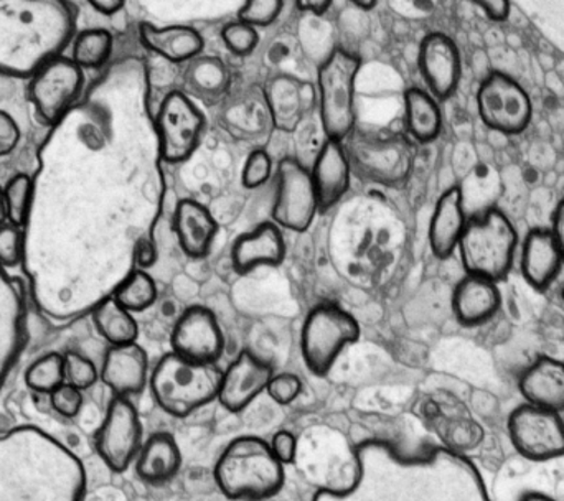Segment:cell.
Here are the masks:
<instances>
[{
	"instance_id": "obj_1",
	"label": "cell",
	"mask_w": 564,
	"mask_h": 501,
	"mask_svg": "<svg viewBox=\"0 0 564 501\" xmlns=\"http://www.w3.org/2000/svg\"><path fill=\"white\" fill-rule=\"evenodd\" d=\"M99 78L50 126L36 154L33 200L23 225V274L36 311L69 324L119 285L112 272V111Z\"/></svg>"
},
{
	"instance_id": "obj_2",
	"label": "cell",
	"mask_w": 564,
	"mask_h": 501,
	"mask_svg": "<svg viewBox=\"0 0 564 501\" xmlns=\"http://www.w3.org/2000/svg\"><path fill=\"white\" fill-rule=\"evenodd\" d=\"M354 479L321 489L312 501H492L477 467L449 447L406 456L387 440H365L354 453Z\"/></svg>"
},
{
	"instance_id": "obj_3",
	"label": "cell",
	"mask_w": 564,
	"mask_h": 501,
	"mask_svg": "<svg viewBox=\"0 0 564 501\" xmlns=\"http://www.w3.org/2000/svg\"><path fill=\"white\" fill-rule=\"evenodd\" d=\"M82 460L39 427L0 436V501H83Z\"/></svg>"
},
{
	"instance_id": "obj_4",
	"label": "cell",
	"mask_w": 564,
	"mask_h": 501,
	"mask_svg": "<svg viewBox=\"0 0 564 501\" xmlns=\"http://www.w3.org/2000/svg\"><path fill=\"white\" fill-rule=\"evenodd\" d=\"M69 0H0V75L32 78L76 35Z\"/></svg>"
},
{
	"instance_id": "obj_5",
	"label": "cell",
	"mask_w": 564,
	"mask_h": 501,
	"mask_svg": "<svg viewBox=\"0 0 564 501\" xmlns=\"http://www.w3.org/2000/svg\"><path fill=\"white\" fill-rule=\"evenodd\" d=\"M284 467L267 440L243 436L225 447L214 477L227 500L264 501L276 497L284 487Z\"/></svg>"
},
{
	"instance_id": "obj_6",
	"label": "cell",
	"mask_w": 564,
	"mask_h": 501,
	"mask_svg": "<svg viewBox=\"0 0 564 501\" xmlns=\"http://www.w3.org/2000/svg\"><path fill=\"white\" fill-rule=\"evenodd\" d=\"M224 370L217 363H198L181 355H164L151 374L155 403L174 417H187L218 400Z\"/></svg>"
},
{
	"instance_id": "obj_7",
	"label": "cell",
	"mask_w": 564,
	"mask_h": 501,
	"mask_svg": "<svg viewBox=\"0 0 564 501\" xmlns=\"http://www.w3.org/2000/svg\"><path fill=\"white\" fill-rule=\"evenodd\" d=\"M519 247V235L506 214L489 208L467 221L459 251L467 274L482 275L500 282L509 275Z\"/></svg>"
},
{
	"instance_id": "obj_8",
	"label": "cell",
	"mask_w": 564,
	"mask_h": 501,
	"mask_svg": "<svg viewBox=\"0 0 564 501\" xmlns=\"http://www.w3.org/2000/svg\"><path fill=\"white\" fill-rule=\"evenodd\" d=\"M347 155L351 172L371 184L394 187L410 177L416 148L410 135L393 131H354Z\"/></svg>"
},
{
	"instance_id": "obj_9",
	"label": "cell",
	"mask_w": 564,
	"mask_h": 501,
	"mask_svg": "<svg viewBox=\"0 0 564 501\" xmlns=\"http://www.w3.org/2000/svg\"><path fill=\"white\" fill-rule=\"evenodd\" d=\"M360 68L361 59L340 46L318 66V111L327 139L345 142L355 131V88Z\"/></svg>"
},
{
	"instance_id": "obj_10",
	"label": "cell",
	"mask_w": 564,
	"mask_h": 501,
	"mask_svg": "<svg viewBox=\"0 0 564 501\" xmlns=\"http://www.w3.org/2000/svg\"><path fill=\"white\" fill-rule=\"evenodd\" d=\"M360 337L354 315L337 305H318L305 318L301 348L312 373L325 377L348 345Z\"/></svg>"
},
{
	"instance_id": "obj_11",
	"label": "cell",
	"mask_w": 564,
	"mask_h": 501,
	"mask_svg": "<svg viewBox=\"0 0 564 501\" xmlns=\"http://www.w3.org/2000/svg\"><path fill=\"white\" fill-rule=\"evenodd\" d=\"M159 152L169 164L187 161L200 145L205 131V118L197 102L181 89L169 91L155 115Z\"/></svg>"
},
{
	"instance_id": "obj_12",
	"label": "cell",
	"mask_w": 564,
	"mask_h": 501,
	"mask_svg": "<svg viewBox=\"0 0 564 501\" xmlns=\"http://www.w3.org/2000/svg\"><path fill=\"white\" fill-rule=\"evenodd\" d=\"M85 91V73L72 58L56 56L30 78V99L46 126L58 122Z\"/></svg>"
},
{
	"instance_id": "obj_13",
	"label": "cell",
	"mask_w": 564,
	"mask_h": 501,
	"mask_svg": "<svg viewBox=\"0 0 564 501\" xmlns=\"http://www.w3.org/2000/svg\"><path fill=\"white\" fill-rule=\"evenodd\" d=\"M509 436L523 459L549 462L564 456V420L562 413L522 404L510 414Z\"/></svg>"
},
{
	"instance_id": "obj_14",
	"label": "cell",
	"mask_w": 564,
	"mask_h": 501,
	"mask_svg": "<svg viewBox=\"0 0 564 501\" xmlns=\"http://www.w3.org/2000/svg\"><path fill=\"white\" fill-rule=\"evenodd\" d=\"M477 108L484 124L500 134H522L532 121L530 96L506 73L494 72L484 79L477 92Z\"/></svg>"
},
{
	"instance_id": "obj_15",
	"label": "cell",
	"mask_w": 564,
	"mask_h": 501,
	"mask_svg": "<svg viewBox=\"0 0 564 501\" xmlns=\"http://www.w3.org/2000/svg\"><path fill=\"white\" fill-rule=\"evenodd\" d=\"M142 423L128 397L115 396L96 433V449L112 472H126L142 447Z\"/></svg>"
},
{
	"instance_id": "obj_16",
	"label": "cell",
	"mask_w": 564,
	"mask_h": 501,
	"mask_svg": "<svg viewBox=\"0 0 564 501\" xmlns=\"http://www.w3.org/2000/svg\"><path fill=\"white\" fill-rule=\"evenodd\" d=\"M321 210L312 174L295 159L288 157L278 165V192L273 218L285 230H307Z\"/></svg>"
},
{
	"instance_id": "obj_17",
	"label": "cell",
	"mask_w": 564,
	"mask_h": 501,
	"mask_svg": "<svg viewBox=\"0 0 564 501\" xmlns=\"http://www.w3.org/2000/svg\"><path fill=\"white\" fill-rule=\"evenodd\" d=\"M172 351L198 361L217 363L224 353L225 338L217 317L205 307H191L178 317L171 337Z\"/></svg>"
},
{
	"instance_id": "obj_18",
	"label": "cell",
	"mask_w": 564,
	"mask_h": 501,
	"mask_svg": "<svg viewBox=\"0 0 564 501\" xmlns=\"http://www.w3.org/2000/svg\"><path fill=\"white\" fill-rule=\"evenodd\" d=\"M274 371L250 351H241L224 371L218 400L230 413H241L268 390Z\"/></svg>"
},
{
	"instance_id": "obj_19",
	"label": "cell",
	"mask_w": 564,
	"mask_h": 501,
	"mask_svg": "<svg viewBox=\"0 0 564 501\" xmlns=\"http://www.w3.org/2000/svg\"><path fill=\"white\" fill-rule=\"evenodd\" d=\"M420 69L427 89L437 101L451 98L463 76V62L454 40L440 32L424 36L420 48Z\"/></svg>"
},
{
	"instance_id": "obj_20",
	"label": "cell",
	"mask_w": 564,
	"mask_h": 501,
	"mask_svg": "<svg viewBox=\"0 0 564 501\" xmlns=\"http://www.w3.org/2000/svg\"><path fill=\"white\" fill-rule=\"evenodd\" d=\"M25 345V307L15 282L0 265V390Z\"/></svg>"
},
{
	"instance_id": "obj_21",
	"label": "cell",
	"mask_w": 564,
	"mask_h": 501,
	"mask_svg": "<svg viewBox=\"0 0 564 501\" xmlns=\"http://www.w3.org/2000/svg\"><path fill=\"white\" fill-rule=\"evenodd\" d=\"M99 378L115 396L142 393L149 383L148 353L138 341L111 347L102 361Z\"/></svg>"
},
{
	"instance_id": "obj_22",
	"label": "cell",
	"mask_w": 564,
	"mask_h": 501,
	"mask_svg": "<svg viewBox=\"0 0 564 501\" xmlns=\"http://www.w3.org/2000/svg\"><path fill=\"white\" fill-rule=\"evenodd\" d=\"M311 174L321 211L338 204L350 188L351 178L350 161L344 142L327 139L315 159Z\"/></svg>"
},
{
	"instance_id": "obj_23",
	"label": "cell",
	"mask_w": 564,
	"mask_h": 501,
	"mask_svg": "<svg viewBox=\"0 0 564 501\" xmlns=\"http://www.w3.org/2000/svg\"><path fill=\"white\" fill-rule=\"evenodd\" d=\"M564 265L562 248L552 228H535L522 244V274L532 287L545 291Z\"/></svg>"
},
{
	"instance_id": "obj_24",
	"label": "cell",
	"mask_w": 564,
	"mask_h": 501,
	"mask_svg": "<svg viewBox=\"0 0 564 501\" xmlns=\"http://www.w3.org/2000/svg\"><path fill=\"white\" fill-rule=\"evenodd\" d=\"M231 75L227 63L217 56L198 55L185 63L182 72V92L194 102L214 106L227 98Z\"/></svg>"
},
{
	"instance_id": "obj_25",
	"label": "cell",
	"mask_w": 564,
	"mask_h": 501,
	"mask_svg": "<svg viewBox=\"0 0 564 501\" xmlns=\"http://www.w3.org/2000/svg\"><path fill=\"white\" fill-rule=\"evenodd\" d=\"M139 36L149 52L172 65H185L202 55L205 48L204 36L187 25L155 26L142 23Z\"/></svg>"
},
{
	"instance_id": "obj_26",
	"label": "cell",
	"mask_w": 564,
	"mask_h": 501,
	"mask_svg": "<svg viewBox=\"0 0 564 501\" xmlns=\"http://www.w3.org/2000/svg\"><path fill=\"white\" fill-rule=\"evenodd\" d=\"M467 221L463 188L451 187L441 195L431 218L430 244L436 258L447 259L457 251Z\"/></svg>"
},
{
	"instance_id": "obj_27",
	"label": "cell",
	"mask_w": 564,
	"mask_h": 501,
	"mask_svg": "<svg viewBox=\"0 0 564 501\" xmlns=\"http://www.w3.org/2000/svg\"><path fill=\"white\" fill-rule=\"evenodd\" d=\"M497 284L499 282L482 275L466 274L454 288L453 308L457 320L469 327L490 320L502 304Z\"/></svg>"
},
{
	"instance_id": "obj_28",
	"label": "cell",
	"mask_w": 564,
	"mask_h": 501,
	"mask_svg": "<svg viewBox=\"0 0 564 501\" xmlns=\"http://www.w3.org/2000/svg\"><path fill=\"white\" fill-rule=\"evenodd\" d=\"M519 388L525 403L564 413V361L540 357L523 371Z\"/></svg>"
},
{
	"instance_id": "obj_29",
	"label": "cell",
	"mask_w": 564,
	"mask_h": 501,
	"mask_svg": "<svg viewBox=\"0 0 564 501\" xmlns=\"http://www.w3.org/2000/svg\"><path fill=\"white\" fill-rule=\"evenodd\" d=\"M284 255L285 243L280 227L263 224L257 230L238 238L231 251V261L240 274H248L258 268L281 264Z\"/></svg>"
},
{
	"instance_id": "obj_30",
	"label": "cell",
	"mask_w": 564,
	"mask_h": 501,
	"mask_svg": "<svg viewBox=\"0 0 564 501\" xmlns=\"http://www.w3.org/2000/svg\"><path fill=\"white\" fill-rule=\"evenodd\" d=\"M175 233L185 254L200 259L210 252L218 224L207 207L195 200H184L175 211Z\"/></svg>"
},
{
	"instance_id": "obj_31",
	"label": "cell",
	"mask_w": 564,
	"mask_h": 501,
	"mask_svg": "<svg viewBox=\"0 0 564 501\" xmlns=\"http://www.w3.org/2000/svg\"><path fill=\"white\" fill-rule=\"evenodd\" d=\"M182 467V453L177 440L167 433L152 434L135 459L139 479L151 486H162L177 476Z\"/></svg>"
},
{
	"instance_id": "obj_32",
	"label": "cell",
	"mask_w": 564,
	"mask_h": 501,
	"mask_svg": "<svg viewBox=\"0 0 564 501\" xmlns=\"http://www.w3.org/2000/svg\"><path fill=\"white\" fill-rule=\"evenodd\" d=\"M404 115L408 134L420 144L433 142L443 128L437 99L426 89L410 88L404 92Z\"/></svg>"
},
{
	"instance_id": "obj_33",
	"label": "cell",
	"mask_w": 564,
	"mask_h": 501,
	"mask_svg": "<svg viewBox=\"0 0 564 501\" xmlns=\"http://www.w3.org/2000/svg\"><path fill=\"white\" fill-rule=\"evenodd\" d=\"M96 330L111 347L135 344L139 338V325L134 315L126 311L115 297L99 302L91 312Z\"/></svg>"
},
{
	"instance_id": "obj_34",
	"label": "cell",
	"mask_w": 564,
	"mask_h": 501,
	"mask_svg": "<svg viewBox=\"0 0 564 501\" xmlns=\"http://www.w3.org/2000/svg\"><path fill=\"white\" fill-rule=\"evenodd\" d=\"M271 118L285 131L297 128L305 111L304 85L294 78L280 76L274 79L267 95Z\"/></svg>"
},
{
	"instance_id": "obj_35",
	"label": "cell",
	"mask_w": 564,
	"mask_h": 501,
	"mask_svg": "<svg viewBox=\"0 0 564 501\" xmlns=\"http://www.w3.org/2000/svg\"><path fill=\"white\" fill-rule=\"evenodd\" d=\"M115 48V39L105 29H89L73 39L72 59L83 69L106 66Z\"/></svg>"
},
{
	"instance_id": "obj_36",
	"label": "cell",
	"mask_w": 564,
	"mask_h": 501,
	"mask_svg": "<svg viewBox=\"0 0 564 501\" xmlns=\"http://www.w3.org/2000/svg\"><path fill=\"white\" fill-rule=\"evenodd\" d=\"M112 297L119 305L131 312L148 311L158 301V285L151 274L142 269H132L121 284L112 292Z\"/></svg>"
},
{
	"instance_id": "obj_37",
	"label": "cell",
	"mask_w": 564,
	"mask_h": 501,
	"mask_svg": "<svg viewBox=\"0 0 564 501\" xmlns=\"http://www.w3.org/2000/svg\"><path fill=\"white\" fill-rule=\"evenodd\" d=\"M30 390L40 394H52L65 384V358L59 353H46L30 364L25 373Z\"/></svg>"
},
{
	"instance_id": "obj_38",
	"label": "cell",
	"mask_w": 564,
	"mask_h": 501,
	"mask_svg": "<svg viewBox=\"0 0 564 501\" xmlns=\"http://www.w3.org/2000/svg\"><path fill=\"white\" fill-rule=\"evenodd\" d=\"M9 224L23 228L29 218L33 200V178L26 174H17L3 187Z\"/></svg>"
},
{
	"instance_id": "obj_39",
	"label": "cell",
	"mask_w": 564,
	"mask_h": 501,
	"mask_svg": "<svg viewBox=\"0 0 564 501\" xmlns=\"http://www.w3.org/2000/svg\"><path fill=\"white\" fill-rule=\"evenodd\" d=\"M221 39H224L225 46L234 55L248 56L254 52L258 43H260V33H258V29H254V26L237 20V22L227 23L224 26Z\"/></svg>"
},
{
	"instance_id": "obj_40",
	"label": "cell",
	"mask_w": 564,
	"mask_h": 501,
	"mask_svg": "<svg viewBox=\"0 0 564 501\" xmlns=\"http://www.w3.org/2000/svg\"><path fill=\"white\" fill-rule=\"evenodd\" d=\"M65 358V383L78 388L79 391L89 390L95 386L99 378V370L89 358L68 351L63 355Z\"/></svg>"
},
{
	"instance_id": "obj_41",
	"label": "cell",
	"mask_w": 564,
	"mask_h": 501,
	"mask_svg": "<svg viewBox=\"0 0 564 501\" xmlns=\"http://www.w3.org/2000/svg\"><path fill=\"white\" fill-rule=\"evenodd\" d=\"M282 7H284V0H245L243 7L238 12V20L254 29H264L276 22Z\"/></svg>"
},
{
	"instance_id": "obj_42",
	"label": "cell",
	"mask_w": 564,
	"mask_h": 501,
	"mask_svg": "<svg viewBox=\"0 0 564 501\" xmlns=\"http://www.w3.org/2000/svg\"><path fill=\"white\" fill-rule=\"evenodd\" d=\"M23 254H25L23 228L9 221L0 225V265L3 269L22 265Z\"/></svg>"
},
{
	"instance_id": "obj_43",
	"label": "cell",
	"mask_w": 564,
	"mask_h": 501,
	"mask_svg": "<svg viewBox=\"0 0 564 501\" xmlns=\"http://www.w3.org/2000/svg\"><path fill=\"white\" fill-rule=\"evenodd\" d=\"M271 174H273V159L267 151L258 149L248 155L241 182L247 188H258L270 181Z\"/></svg>"
},
{
	"instance_id": "obj_44",
	"label": "cell",
	"mask_w": 564,
	"mask_h": 501,
	"mask_svg": "<svg viewBox=\"0 0 564 501\" xmlns=\"http://www.w3.org/2000/svg\"><path fill=\"white\" fill-rule=\"evenodd\" d=\"M302 381L297 374L294 373H280L273 374L270 384H268L267 393L270 394L274 403L281 406L294 403L301 396Z\"/></svg>"
},
{
	"instance_id": "obj_45",
	"label": "cell",
	"mask_w": 564,
	"mask_h": 501,
	"mask_svg": "<svg viewBox=\"0 0 564 501\" xmlns=\"http://www.w3.org/2000/svg\"><path fill=\"white\" fill-rule=\"evenodd\" d=\"M83 391L78 388L72 386V384L65 383L62 386L56 388L52 394H50V401H52L53 410L59 414V416L76 417L83 407Z\"/></svg>"
},
{
	"instance_id": "obj_46",
	"label": "cell",
	"mask_w": 564,
	"mask_h": 501,
	"mask_svg": "<svg viewBox=\"0 0 564 501\" xmlns=\"http://www.w3.org/2000/svg\"><path fill=\"white\" fill-rule=\"evenodd\" d=\"M20 138H22V132H20L15 119L9 112L0 109V157L12 154L17 145L20 144Z\"/></svg>"
},
{
	"instance_id": "obj_47",
	"label": "cell",
	"mask_w": 564,
	"mask_h": 501,
	"mask_svg": "<svg viewBox=\"0 0 564 501\" xmlns=\"http://www.w3.org/2000/svg\"><path fill=\"white\" fill-rule=\"evenodd\" d=\"M270 446L282 466H291L297 457V439L289 431H278L271 439Z\"/></svg>"
},
{
	"instance_id": "obj_48",
	"label": "cell",
	"mask_w": 564,
	"mask_h": 501,
	"mask_svg": "<svg viewBox=\"0 0 564 501\" xmlns=\"http://www.w3.org/2000/svg\"><path fill=\"white\" fill-rule=\"evenodd\" d=\"M158 247L154 241L149 237H141L134 244V252H132V261H134L135 269H151L158 262Z\"/></svg>"
},
{
	"instance_id": "obj_49",
	"label": "cell",
	"mask_w": 564,
	"mask_h": 501,
	"mask_svg": "<svg viewBox=\"0 0 564 501\" xmlns=\"http://www.w3.org/2000/svg\"><path fill=\"white\" fill-rule=\"evenodd\" d=\"M494 22H503L510 15V0H473Z\"/></svg>"
},
{
	"instance_id": "obj_50",
	"label": "cell",
	"mask_w": 564,
	"mask_h": 501,
	"mask_svg": "<svg viewBox=\"0 0 564 501\" xmlns=\"http://www.w3.org/2000/svg\"><path fill=\"white\" fill-rule=\"evenodd\" d=\"M295 3H297L299 10H302V12L321 17L328 12L334 0H295Z\"/></svg>"
},
{
	"instance_id": "obj_51",
	"label": "cell",
	"mask_w": 564,
	"mask_h": 501,
	"mask_svg": "<svg viewBox=\"0 0 564 501\" xmlns=\"http://www.w3.org/2000/svg\"><path fill=\"white\" fill-rule=\"evenodd\" d=\"M93 9L98 12L105 13V15H112V13L119 12L124 6L126 0H86Z\"/></svg>"
},
{
	"instance_id": "obj_52",
	"label": "cell",
	"mask_w": 564,
	"mask_h": 501,
	"mask_svg": "<svg viewBox=\"0 0 564 501\" xmlns=\"http://www.w3.org/2000/svg\"><path fill=\"white\" fill-rule=\"evenodd\" d=\"M552 230L562 248L564 259V200L556 207L555 215H553Z\"/></svg>"
},
{
	"instance_id": "obj_53",
	"label": "cell",
	"mask_w": 564,
	"mask_h": 501,
	"mask_svg": "<svg viewBox=\"0 0 564 501\" xmlns=\"http://www.w3.org/2000/svg\"><path fill=\"white\" fill-rule=\"evenodd\" d=\"M9 221V214H7V202L6 195H3V188L0 187V225Z\"/></svg>"
},
{
	"instance_id": "obj_54",
	"label": "cell",
	"mask_w": 564,
	"mask_h": 501,
	"mask_svg": "<svg viewBox=\"0 0 564 501\" xmlns=\"http://www.w3.org/2000/svg\"><path fill=\"white\" fill-rule=\"evenodd\" d=\"M522 501H558L553 499V497L545 495V493L540 492H529L527 495H523Z\"/></svg>"
},
{
	"instance_id": "obj_55",
	"label": "cell",
	"mask_w": 564,
	"mask_h": 501,
	"mask_svg": "<svg viewBox=\"0 0 564 501\" xmlns=\"http://www.w3.org/2000/svg\"><path fill=\"white\" fill-rule=\"evenodd\" d=\"M348 2L354 3L355 7L361 10H371L375 6H377L378 0H348Z\"/></svg>"
},
{
	"instance_id": "obj_56",
	"label": "cell",
	"mask_w": 564,
	"mask_h": 501,
	"mask_svg": "<svg viewBox=\"0 0 564 501\" xmlns=\"http://www.w3.org/2000/svg\"><path fill=\"white\" fill-rule=\"evenodd\" d=\"M562 298H563V302H564V285H563V288H562Z\"/></svg>"
}]
</instances>
